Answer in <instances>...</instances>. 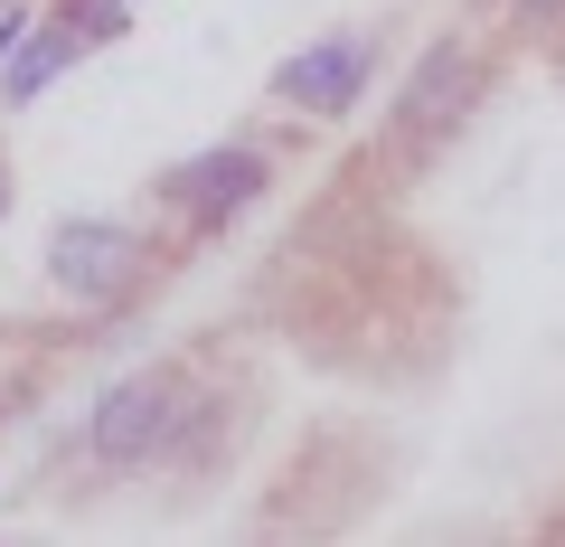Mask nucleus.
<instances>
[{
  "label": "nucleus",
  "mask_w": 565,
  "mask_h": 547,
  "mask_svg": "<svg viewBox=\"0 0 565 547\" xmlns=\"http://www.w3.org/2000/svg\"><path fill=\"white\" fill-rule=\"evenodd\" d=\"M180 378H161V368H141V378H114L95 397V453L104 463H151V453L170 444V434H180Z\"/></svg>",
  "instance_id": "obj_1"
},
{
  "label": "nucleus",
  "mask_w": 565,
  "mask_h": 547,
  "mask_svg": "<svg viewBox=\"0 0 565 547\" xmlns=\"http://www.w3.org/2000/svg\"><path fill=\"white\" fill-rule=\"evenodd\" d=\"M132 274H141V245L122 227H104V218L57 227V284L76 303H114V293H132Z\"/></svg>",
  "instance_id": "obj_2"
},
{
  "label": "nucleus",
  "mask_w": 565,
  "mask_h": 547,
  "mask_svg": "<svg viewBox=\"0 0 565 547\" xmlns=\"http://www.w3.org/2000/svg\"><path fill=\"white\" fill-rule=\"evenodd\" d=\"M255 199H264V151H199L170 170V208H189L199 227H226Z\"/></svg>",
  "instance_id": "obj_3"
},
{
  "label": "nucleus",
  "mask_w": 565,
  "mask_h": 547,
  "mask_svg": "<svg viewBox=\"0 0 565 547\" xmlns=\"http://www.w3.org/2000/svg\"><path fill=\"white\" fill-rule=\"evenodd\" d=\"M471 95H481V66H471L462 48H434V57L405 76V95H396V133H444Z\"/></svg>",
  "instance_id": "obj_4"
},
{
  "label": "nucleus",
  "mask_w": 565,
  "mask_h": 547,
  "mask_svg": "<svg viewBox=\"0 0 565 547\" xmlns=\"http://www.w3.org/2000/svg\"><path fill=\"white\" fill-rule=\"evenodd\" d=\"M359 76H367V39H330V48H302L274 85L311 114H340V104H359Z\"/></svg>",
  "instance_id": "obj_5"
},
{
  "label": "nucleus",
  "mask_w": 565,
  "mask_h": 547,
  "mask_svg": "<svg viewBox=\"0 0 565 547\" xmlns=\"http://www.w3.org/2000/svg\"><path fill=\"white\" fill-rule=\"evenodd\" d=\"M57 57H66V39H47V48H29V57H20V76H10V95H39V85L57 76Z\"/></svg>",
  "instance_id": "obj_6"
},
{
  "label": "nucleus",
  "mask_w": 565,
  "mask_h": 547,
  "mask_svg": "<svg viewBox=\"0 0 565 547\" xmlns=\"http://www.w3.org/2000/svg\"><path fill=\"white\" fill-rule=\"evenodd\" d=\"M122 29V0H85V39H114Z\"/></svg>",
  "instance_id": "obj_7"
},
{
  "label": "nucleus",
  "mask_w": 565,
  "mask_h": 547,
  "mask_svg": "<svg viewBox=\"0 0 565 547\" xmlns=\"http://www.w3.org/2000/svg\"><path fill=\"white\" fill-rule=\"evenodd\" d=\"M527 10H565V0H527Z\"/></svg>",
  "instance_id": "obj_8"
},
{
  "label": "nucleus",
  "mask_w": 565,
  "mask_h": 547,
  "mask_svg": "<svg viewBox=\"0 0 565 547\" xmlns=\"http://www.w3.org/2000/svg\"><path fill=\"white\" fill-rule=\"evenodd\" d=\"M0 208H10V189H0Z\"/></svg>",
  "instance_id": "obj_9"
}]
</instances>
